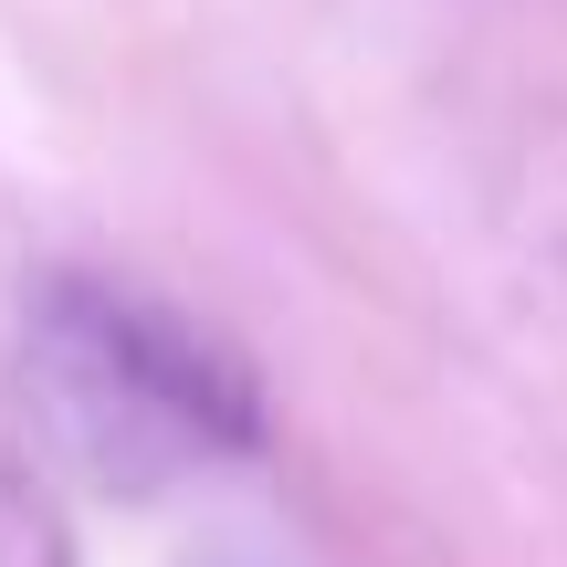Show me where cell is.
<instances>
[{"label":"cell","instance_id":"2","mask_svg":"<svg viewBox=\"0 0 567 567\" xmlns=\"http://www.w3.org/2000/svg\"><path fill=\"white\" fill-rule=\"evenodd\" d=\"M179 567H274V557H264V547H231V536H221V547H189Z\"/></svg>","mask_w":567,"mask_h":567},{"label":"cell","instance_id":"1","mask_svg":"<svg viewBox=\"0 0 567 567\" xmlns=\"http://www.w3.org/2000/svg\"><path fill=\"white\" fill-rule=\"evenodd\" d=\"M21 410L84 494H147L221 473L264 442V389L210 326L105 274H42L21 295Z\"/></svg>","mask_w":567,"mask_h":567}]
</instances>
